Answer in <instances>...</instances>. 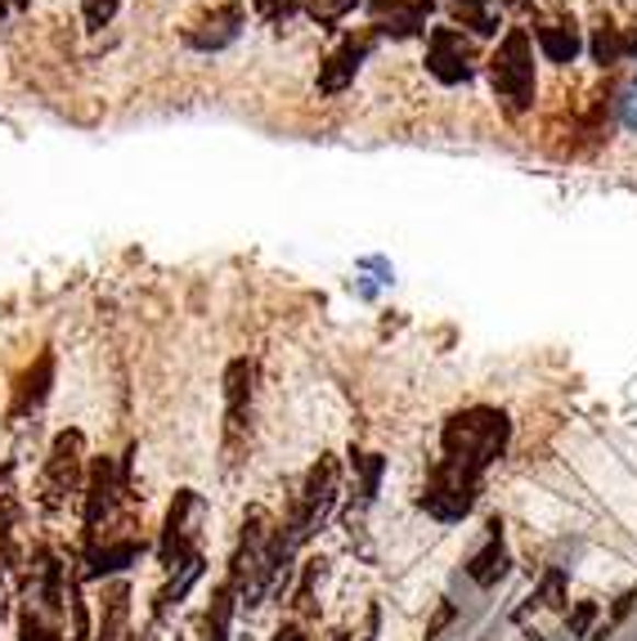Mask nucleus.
<instances>
[{
  "instance_id": "1",
  "label": "nucleus",
  "mask_w": 637,
  "mask_h": 641,
  "mask_svg": "<svg viewBox=\"0 0 637 641\" xmlns=\"http://www.w3.org/2000/svg\"><path fill=\"white\" fill-rule=\"evenodd\" d=\"M508 417L499 409H467L458 417L445 422V435H440V462L463 480H476L485 484V471L494 467L503 454H508Z\"/></svg>"
},
{
  "instance_id": "2",
  "label": "nucleus",
  "mask_w": 637,
  "mask_h": 641,
  "mask_svg": "<svg viewBox=\"0 0 637 641\" xmlns=\"http://www.w3.org/2000/svg\"><path fill=\"white\" fill-rule=\"evenodd\" d=\"M489 72V85H494L499 94V104L521 117L534 108V99H538V77H534V36L530 27H508L494 45V55H489L485 64Z\"/></svg>"
},
{
  "instance_id": "3",
  "label": "nucleus",
  "mask_w": 637,
  "mask_h": 641,
  "mask_svg": "<svg viewBox=\"0 0 637 641\" xmlns=\"http://www.w3.org/2000/svg\"><path fill=\"white\" fill-rule=\"evenodd\" d=\"M337 499H341V476H337V462L323 458L319 467H310V476L302 480V489L292 493V507L283 516V529L292 538V548H306V542L328 525V516L337 512Z\"/></svg>"
},
{
  "instance_id": "4",
  "label": "nucleus",
  "mask_w": 637,
  "mask_h": 641,
  "mask_svg": "<svg viewBox=\"0 0 637 641\" xmlns=\"http://www.w3.org/2000/svg\"><path fill=\"white\" fill-rule=\"evenodd\" d=\"M86 489V462H81V435L68 431L55 439L50 458H45V471H41V484H36V507L41 516H59L72 499H81Z\"/></svg>"
},
{
  "instance_id": "5",
  "label": "nucleus",
  "mask_w": 637,
  "mask_h": 641,
  "mask_svg": "<svg viewBox=\"0 0 637 641\" xmlns=\"http://www.w3.org/2000/svg\"><path fill=\"white\" fill-rule=\"evenodd\" d=\"M203 512H207V503H203L198 489H180V493H175V503H171V512H167V525H162V534H158V548H153L162 574L175 570V565H184V561H193V557L203 552V542H198Z\"/></svg>"
},
{
  "instance_id": "6",
  "label": "nucleus",
  "mask_w": 637,
  "mask_h": 641,
  "mask_svg": "<svg viewBox=\"0 0 637 641\" xmlns=\"http://www.w3.org/2000/svg\"><path fill=\"white\" fill-rule=\"evenodd\" d=\"M508 579H512V552H508L503 520L494 516V520L485 525V538L471 548V557L463 561L458 583H467V587L476 592V597H489V592H499Z\"/></svg>"
},
{
  "instance_id": "7",
  "label": "nucleus",
  "mask_w": 637,
  "mask_h": 641,
  "mask_svg": "<svg viewBox=\"0 0 637 641\" xmlns=\"http://www.w3.org/2000/svg\"><path fill=\"white\" fill-rule=\"evenodd\" d=\"M426 68L440 85H467L476 77V64H471V45L458 27H431L426 36Z\"/></svg>"
},
{
  "instance_id": "8",
  "label": "nucleus",
  "mask_w": 637,
  "mask_h": 641,
  "mask_svg": "<svg viewBox=\"0 0 637 641\" xmlns=\"http://www.w3.org/2000/svg\"><path fill=\"white\" fill-rule=\"evenodd\" d=\"M144 552H149V542H144L139 534H109V538H100L94 548H86L81 552V570H77V579L81 583H94V579H109V574H122V570H130Z\"/></svg>"
},
{
  "instance_id": "9",
  "label": "nucleus",
  "mask_w": 637,
  "mask_h": 641,
  "mask_svg": "<svg viewBox=\"0 0 637 641\" xmlns=\"http://www.w3.org/2000/svg\"><path fill=\"white\" fill-rule=\"evenodd\" d=\"M373 45H377V32H351L346 41H341L337 49H332V55L323 59V68H319V90L323 94H341V90H346L351 81H355V72L364 68V59L373 55Z\"/></svg>"
},
{
  "instance_id": "10",
  "label": "nucleus",
  "mask_w": 637,
  "mask_h": 641,
  "mask_svg": "<svg viewBox=\"0 0 637 641\" xmlns=\"http://www.w3.org/2000/svg\"><path fill=\"white\" fill-rule=\"evenodd\" d=\"M189 27H207V32H189L184 41L193 49H203V55H216V49L234 45L242 36V27H248V10L238 5V0H225V5H212V14L203 23H189Z\"/></svg>"
},
{
  "instance_id": "11",
  "label": "nucleus",
  "mask_w": 637,
  "mask_h": 641,
  "mask_svg": "<svg viewBox=\"0 0 637 641\" xmlns=\"http://www.w3.org/2000/svg\"><path fill=\"white\" fill-rule=\"evenodd\" d=\"M435 10V0H368V14H373V27L377 32H390V36H418L426 27Z\"/></svg>"
},
{
  "instance_id": "12",
  "label": "nucleus",
  "mask_w": 637,
  "mask_h": 641,
  "mask_svg": "<svg viewBox=\"0 0 637 641\" xmlns=\"http://www.w3.org/2000/svg\"><path fill=\"white\" fill-rule=\"evenodd\" d=\"M530 36H534V49H538V55H544V64L570 68V64L583 55V32L575 27V19L534 23V27H530Z\"/></svg>"
},
{
  "instance_id": "13",
  "label": "nucleus",
  "mask_w": 637,
  "mask_h": 641,
  "mask_svg": "<svg viewBox=\"0 0 637 641\" xmlns=\"http://www.w3.org/2000/svg\"><path fill=\"white\" fill-rule=\"evenodd\" d=\"M238 610H242V587H238V583L225 574V579L212 587V602H207V610H203L198 641H229Z\"/></svg>"
},
{
  "instance_id": "14",
  "label": "nucleus",
  "mask_w": 637,
  "mask_h": 641,
  "mask_svg": "<svg viewBox=\"0 0 637 641\" xmlns=\"http://www.w3.org/2000/svg\"><path fill=\"white\" fill-rule=\"evenodd\" d=\"M90 641H144L130 628V583H113L109 597L100 606V628H94Z\"/></svg>"
},
{
  "instance_id": "15",
  "label": "nucleus",
  "mask_w": 637,
  "mask_h": 641,
  "mask_svg": "<svg viewBox=\"0 0 637 641\" xmlns=\"http://www.w3.org/2000/svg\"><path fill=\"white\" fill-rule=\"evenodd\" d=\"M615 122L624 126V130H637V72L615 90Z\"/></svg>"
},
{
  "instance_id": "16",
  "label": "nucleus",
  "mask_w": 637,
  "mask_h": 641,
  "mask_svg": "<svg viewBox=\"0 0 637 641\" xmlns=\"http://www.w3.org/2000/svg\"><path fill=\"white\" fill-rule=\"evenodd\" d=\"M117 5H122V0H81V19H86V27H90V32L109 27L113 14H117Z\"/></svg>"
},
{
  "instance_id": "17",
  "label": "nucleus",
  "mask_w": 637,
  "mask_h": 641,
  "mask_svg": "<svg viewBox=\"0 0 637 641\" xmlns=\"http://www.w3.org/2000/svg\"><path fill=\"white\" fill-rule=\"evenodd\" d=\"M270 641H310V623H302V619H292V615H287Z\"/></svg>"
},
{
  "instance_id": "18",
  "label": "nucleus",
  "mask_w": 637,
  "mask_h": 641,
  "mask_svg": "<svg viewBox=\"0 0 637 641\" xmlns=\"http://www.w3.org/2000/svg\"><path fill=\"white\" fill-rule=\"evenodd\" d=\"M355 270H373V274H377V283H396V265H390L386 256H360V261H355Z\"/></svg>"
},
{
  "instance_id": "19",
  "label": "nucleus",
  "mask_w": 637,
  "mask_h": 641,
  "mask_svg": "<svg viewBox=\"0 0 637 641\" xmlns=\"http://www.w3.org/2000/svg\"><path fill=\"white\" fill-rule=\"evenodd\" d=\"M319 641H351V632H346V628H332V632H328V637H319Z\"/></svg>"
},
{
  "instance_id": "20",
  "label": "nucleus",
  "mask_w": 637,
  "mask_h": 641,
  "mask_svg": "<svg viewBox=\"0 0 637 641\" xmlns=\"http://www.w3.org/2000/svg\"><path fill=\"white\" fill-rule=\"evenodd\" d=\"M494 637H499V632H485V637H480V641H494Z\"/></svg>"
}]
</instances>
